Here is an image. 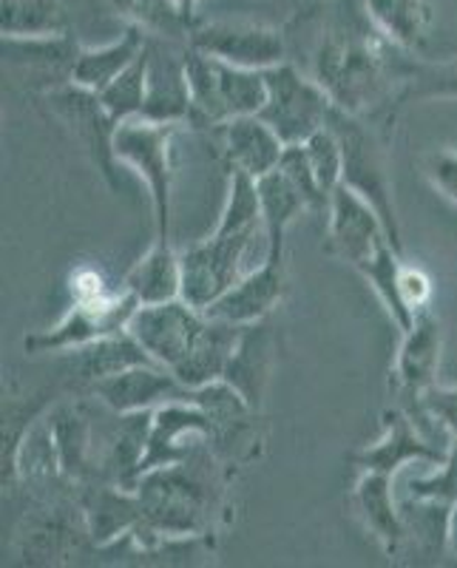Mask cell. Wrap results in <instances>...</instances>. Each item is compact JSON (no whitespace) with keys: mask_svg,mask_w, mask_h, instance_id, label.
Wrapping results in <instances>:
<instances>
[{"mask_svg":"<svg viewBox=\"0 0 457 568\" xmlns=\"http://www.w3.org/2000/svg\"><path fill=\"white\" fill-rule=\"evenodd\" d=\"M353 504L364 529L380 542V549L389 557H398L409 535H406L400 506H395L393 478L378 471H364L353 491Z\"/></svg>","mask_w":457,"mask_h":568,"instance_id":"obj_21","label":"cell"},{"mask_svg":"<svg viewBox=\"0 0 457 568\" xmlns=\"http://www.w3.org/2000/svg\"><path fill=\"white\" fill-rule=\"evenodd\" d=\"M256 236H264V231L216 225L207 240L182 251V298L196 311H207L213 302H220L247 273L245 256Z\"/></svg>","mask_w":457,"mask_h":568,"instance_id":"obj_9","label":"cell"},{"mask_svg":"<svg viewBox=\"0 0 457 568\" xmlns=\"http://www.w3.org/2000/svg\"><path fill=\"white\" fill-rule=\"evenodd\" d=\"M400 296H404L406 307L413 313L429 307L431 298V282L420 267L404 265V273H400Z\"/></svg>","mask_w":457,"mask_h":568,"instance_id":"obj_37","label":"cell"},{"mask_svg":"<svg viewBox=\"0 0 457 568\" xmlns=\"http://www.w3.org/2000/svg\"><path fill=\"white\" fill-rule=\"evenodd\" d=\"M3 38H54L69 34V9L63 0H3Z\"/></svg>","mask_w":457,"mask_h":568,"instance_id":"obj_28","label":"cell"},{"mask_svg":"<svg viewBox=\"0 0 457 568\" xmlns=\"http://www.w3.org/2000/svg\"><path fill=\"white\" fill-rule=\"evenodd\" d=\"M123 291L131 293L140 307L182 298V258L171 240H156L151 245V251L125 273Z\"/></svg>","mask_w":457,"mask_h":568,"instance_id":"obj_24","label":"cell"},{"mask_svg":"<svg viewBox=\"0 0 457 568\" xmlns=\"http://www.w3.org/2000/svg\"><path fill=\"white\" fill-rule=\"evenodd\" d=\"M287 287L284 253H264V262L233 284L231 291L207 307V316L227 324H256L264 322L278 307Z\"/></svg>","mask_w":457,"mask_h":568,"instance_id":"obj_16","label":"cell"},{"mask_svg":"<svg viewBox=\"0 0 457 568\" xmlns=\"http://www.w3.org/2000/svg\"><path fill=\"white\" fill-rule=\"evenodd\" d=\"M140 311L131 293H109L100 298H71V307L54 327L38 329L23 338V349L29 355L43 353H71L85 344H94L105 336L129 329L131 318Z\"/></svg>","mask_w":457,"mask_h":568,"instance_id":"obj_10","label":"cell"},{"mask_svg":"<svg viewBox=\"0 0 457 568\" xmlns=\"http://www.w3.org/2000/svg\"><path fill=\"white\" fill-rule=\"evenodd\" d=\"M52 426L54 444H58L60 466L71 486H83L89 480H98V464H94V438H91L89 415L74 404H60V407L45 413Z\"/></svg>","mask_w":457,"mask_h":568,"instance_id":"obj_23","label":"cell"},{"mask_svg":"<svg viewBox=\"0 0 457 568\" xmlns=\"http://www.w3.org/2000/svg\"><path fill=\"white\" fill-rule=\"evenodd\" d=\"M406 54L373 23L367 29H333L313 54V78L338 111L364 120L393 114L404 85Z\"/></svg>","mask_w":457,"mask_h":568,"instance_id":"obj_1","label":"cell"},{"mask_svg":"<svg viewBox=\"0 0 457 568\" xmlns=\"http://www.w3.org/2000/svg\"><path fill=\"white\" fill-rule=\"evenodd\" d=\"M191 49L220 58L242 69H273L287 63V40L278 29L247 20H196L187 43Z\"/></svg>","mask_w":457,"mask_h":568,"instance_id":"obj_11","label":"cell"},{"mask_svg":"<svg viewBox=\"0 0 457 568\" xmlns=\"http://www.w3.org/2000/svg\"><path fill=\"white\" fill-rule=\"evenodd\" d=\"M435 98L457 100V58L440 63L404 58V85H400L398 105Z\"/></svg>","mask_w":457,"mask_h":568,"instance_id":"obj_31","label":"cell"},{"mask_svg":"<svg viewBox=\"0 0 457 568\" xmlns=\"http://www.w3.org/2000/svg\"><path fill=\"white\" fill-rule=\"evenodd\" d=\"M176 3H180V9H182V14L187 18V23L194 27L196 20H200V18H196V9H200L202 0H176Z\"/></svg>","mask_w":457,"mask_h":568,"instance_id":"obj_39","label":"cell"},{"mask_svg":"<svg viewBox=\"0 0 457 568\" xmlns=\"http://www.w3.org/2000/svg\"><path fill=\"white\" fill-rule=\"evenodd\" d=\"M149 34L142 32L140 27L129 23L125 32L120 34L111 43L98 45V49H85L80 45V54L74 60V69H71V83L80 85L85 91H100L109 83H114L136 58H140L145 49H149Z\"/></svg>","mask_w":457,"mask_h":568,"instance_id":"obj_22","label":"cell"},{"mask_svg":"<svg viewBox=\"0 0 457 568\" xmlns=\"http://www.w3.org/2000/svg\"><path fill=\"white\" fill-rule=\"evenodd\" d=\"M360 12L400 52H418L429 40L435 12L429 0H360Z\"/></svg>","mask_w":457,"mask_h":568,"instance_id":"obj_25","label":"cell"},{"mask_svg":"<svg viewBox=\"0 0 457 568\" xmlns=\"http://www.w3.org/2000/svg\"><path fill=\"white\" fill-rule=\"evenodd\" d=\"M185 71L194 100V125H225L236 116L258 114L267 100L264 71L242 69L185 45Z\"/></svg>","mask_w":457,"mask_h":568,"instance_id":"obj_5","label":"cell"},{"mask_svg":"<svg viewBox=\"0 0 457 568\" xmlns=\"http://www.w3.org/2000/svg\"><path fill=\"white\" fill-rule=\"evenodd\" d=\"M194 458L145 471L136 484L142 520L129 535L136 557H154L167 537H205L216 495Z\"/></svg>","mask_w":457,"mask_h":568,"instance_id":"obj_4","label":"cell"},{"mask_svg":"<svg viewBox=\"0 0 457 568\" xmlns=\"http://www.w3.org/2000/svg\"><path fill=\"white\" fill-rule=\"evenodd\" d=\"M264 80L267 100L258 116L282 136L284 145H302L327 129L335 105L316 78L302 74L293 63H278L264 69Z\"/></svg>","mask_w":457,"mask_h":568,"instance_id":"obj_8","label":"cell"},{"mask_svg":"<svg viewBox=\"0 0 457 568\" xmlns=\"http://www.w3.org/2000/svg\"><path fill=\"white\" fill-rule=\"evenodd\" d=\"M140 120L171 125H194V100L185 71V49L171 52L151 38L149 43V85Z\"/></svg>","mask_w":457,"mask_h":568,"instance_id":"obj_17","label":"cell"},{"mask_svg":"<svg viewBox=\"0 0 457 568\" xmlns=\"http://www.w3.org/2000/svg\"><path fill=\"white\" fill-rule=\"evenodd\" d=\"M302 3H304V9H307V12H316V9H322L327 0H302Z\"/></svg>","mask_w":457,"mask_h":568,"instance_id":"obj_40","label":"cell"},{"mask_svg":"<svg viewBox=\"0 0 457 568\" xmlns=\"http://www.w3.org/2000/svg\"><path fill=\"white\" fill-rule=\"evenodd\" d=\"M258 182V196H262V222H264V242H267V253H284V236L287 227L309 211L304 196L298 194V187L293 185L284 171H271Z\"/></svg>","mask_w":457,"mask_h":568,"instance_id":"obj_27","label":"cell"},{"mask_svg":"<svg viewBox=\"0 0 457 568\" xmlns=\"http://www.w3.org/2000/svg\"><path fill=\"white\" fill-rule=\"evenodd\" d=\"M327 125L335 131V136L342 140L344 185H347L349 191H355L358 196H364V200L380 213V220L387 225L395 247L404 253L400 222L393 196V171H389L387 142H384V136L369 125V120L353 116L347 114V111L338 109H333V116H329Z\"/></svg>","mask_w":457,"mask_h":568,"instance_id":"obj_6","label":"cell"},{"mask_svg":"<svg viewBox=\"0 0 457 568\" xmlns=\"http://www.w3.org/2000/svg\"><path fill=\"white\" fill-rule=\"evenodd\" d=\"M40 103L52 109L60 123L69 125L80 142L89 149L91 160L98 162V171L116 187V156H114V134L116 125L105 114L103 103L94 91H85L74 83H60L45 89L40 94Z\"/></svg>","mask_w":457,"mask_h":568,"instance_id":"obj_12","label":"cell"},{"mask_svg":"<svg viewBox=\"0 0 457 568\" xmlns=\"http://www.w3.org/2000/svg\"><path fill=\"white\" fill-rule=\"evenodd\" d=\"M216 424L207 415L202 404L191 398L167 400L151 415V433L149 446H145V458H142V475L160 466H174L182 460L194 458L196 449L187 446V438H213Z\"/></svg>","mask_w":457,"mask_h":568,"instance_id":"obj_13","label":"cell"},{"mask_svg":"<svg viewBox=\"0 0 457 568\" xmlns=\"http://www.w3.org/2000/svg\"><path fill=\"white\" fill-rule=\"evenodd\" d=\"M420 500H435V504L455 506L457 504V440H451L446 449V458L435 475L409 480V495Z\"/></svg>","mask_w":457,"mask_h":568,"instance_id":"obj_34","label":"cell"},{"mask_svg":"<svg viewBox=\"0 0 457 568\" xmlns=\"http://www.w3.org/2000/svg\"><path fill=\"white\" fill-rule=\"evenodd\" d=\"M273 362H276V338H273L271 327L264 322L245 324L222 382L231 384L247 400V407L258 413L267 384H271Z\"/></svg>","mask_w":457,"mask_h":568,"instance_id":"obj_19","label":"cell"},{"mask_svg":"<svg viewBox=\"0 0 457 568\" xmlns=\"http://www.w3.org/2000/svg\"><path fill=\"white\" fill-rule=\"evenodd\" d=\"M426 180L457 207V151H435L426 156Z\"/></svg>","mask_w":457,"mask_h":568,"instance_id":"obj_36","label":"cell"},{"mask_svg":"<svg viewBox=\"0 0 457 568\" xmlns=\"http://www.w3.org/2000/svg\"><path fill=\"white\" fill-rule=\"evenodd\" d=\"M145 85H149V49H145V52L114 80V83H109L98 94L105 114L111 116V123H114L116 129L123 123H129V120H140L142 105H145Z\"/></svg>","mask_w":457,"mask_h":568,"instance_id":"obj_29","label":"cell"},{"mask_svg":"<svg viewBox=\"0 0 457 568\" xmlns=\"http://www.w3.org/2000/svg\"><path fill=\"white\" fill-rule=\"evenodd\" d=\"M426 413L431 424L444 429L451 440H457V387H440L431 384L424 395H420L415 413Z\"/></svg>","mask_w":457,"mask_h":568,"instance_id":"obj_35","label":"cell"},{"mask_svg":"<svg viewBox=\"0 0 457 568\" xmlns=\"http://www.w3.org/2000/svg\"><path fill=\"white\" fill-rule=\"evenodd\" d=\"M222 129V154H225L231 171H242V174L262 180L264 174L278 169L284 154V140L264 123L258 114L236 116L227 120Z\"/></svg>","mask_w":457,"mask_h":568,"instance_id":"obj_20","label":"cell"},{"mask_svg":"<svg viewBox=\"0 0 457 568\" xmlns=\"http://www.w3.org/2000/svg\"><path fill=\"white\" fill-rule=\"evenodd\" d=\"M69 355L71 364H74V375L78 382H83L85 387H94L103 378H111V375L123 373V369L136 367V364H149L154 362L145 347L131 336L129 329L123 333H114V336H105L94 344H85L80 349H71Z\"/></svg>","mask_w":457,"mask_h":568,"instance_id":"obj_26","label":"cell"},{"mask_svg":"<svg viewBox=\"0 0 457 568\" xmlns=\"http://www.w3.org/2000/svg\"><path fill=\"white\" fill-rule=\"evenodd\" d=\"M327 225V251L367 278L400 333L409 329L415 313L406 307L404 296H400L404 253L395 247L380 213L364 196L342 185L329 200Z\"/></svg>","mask_w":457,"mask_h":568,"instance_id":"obj_3","label":"cell"},{"mask_svg":"<svg viewBox=\"0 0 457 568\" xmlns=\"http://www.w3.org/2000/svg\"><path fill=\"white\" fill-rule=\"evenodd\" d=\"M182 125L129 120L114 134V156L120 165H129L149 185L154 205L156 240H171V200H174V136Z\"/></svg>","mask_w":457,"mask_h":568,"instance_id":"obj_7","label":"cell"},{"mask_svg":"<svg viewBox=\"0 0 457 568\" xmlns=\"http://www.w3.org/2000/svg\"><path fill=\"white\" fill-rule=\"evenodd\" d=\"M278 171H284V176L298 187V194L304 196L309 211L316 213H327L329 211V196L324 194L322 185L316 180V171L309 165L307 160V151H304V142L302 145H287L282 154V162H278Z\"/></svg>","mask_w":457,"mask_h":568,"instance_id":"obj_33","label":"cell"},{"mask_svg":"<svg viewBox=\"0 0 457 568\" xmlns=\"http://www.w3.org/2000/svg\"><path fill=\"white\" fill-rule=\"evenodd\" d=\"M446 449L426 438L424 429L406 409H389L384 413V435L355 453L353 460L355 466H360V471H378L393 478L406 464H444Z\"/></svg>","mask_w":457,"mask_h":568,"instance_id":"obj_14","label":"cell"},{"mask_svg":"<svg viewBox=\"0 0 457 568\" xmlns=\"http://www.w3.org/2000/svg\"><path fill=\"white\" fill-rule=\"evenodd\" d=\"M114 7L129 18V23L140 27L149 38L187 43L191 23L182 14L176 0H114Z\"/></svg>","mask_w":457,"mask_h":568,"instance_id":"obj_30","label":"cell"},{"mask_svg":"<svg viewBox=\"0 0 457 568\" xmlns=\"http://www.w3.org/2000/svg\"><path fill=\"white\" fill-rule=\"evenodd\" d=\"M440 353H444V327H440L438 316L424 307L415 313L409 329H404V342L395 355L393 375L400 398L415 400V407H418L420 395L431 384H438Z\"/></svg>","mask_w":457,"mask_h":568,"instance_id":"obj_18","label":"cell"},{"mask_svg":"<svg viewBox=\"0 0 457 568\" xmlns=\"http://www.w3.org/2000/svg\"><path fill=\"white\" fill-rule=\"evenodd\" d=\"M129 333L176 382L187 389H200L222 382L242 327L211 318L185 298H174L140 307L131 318Z\"/></svg>","mask_w":457,"mask_h":568,"instance_id":"obj_2","label":"cell"},{"mask_svg":"<svg viewBox=\"0 0 457 568\" xmlns=\"http://www.w3.org/2000/svg\"><path fill=\"white\" fill-rule=\"evenodd\" d=\"M89 389L114 415L154 413L156 407H162L167 400L191 398L194 395V389H187L185 384L176 382L174 375L156 362L136 364V367L123 369V373L111 375V378H103V382H98Z\"/></svg>","mask_w":457,"mask_h":568,"instance_id":"obj_15","label":"cell"},{"mask_svg":"<svg viewBox=\"0 0 457 568\" xmlns=\"http://www.w3.org/2000/svg\"><path fill=\"white\" fill-rule=\"evenodd\" d=\"M446 549L457 560V504L449 509V526H446Z\"/></svg>","mask_w":457,"mask_h":568,"instance_id":"obj_38","label":"cell"},{"mask_svg":"<svg viewBox=\"0 0 457 568\" xmlns=\"http://www.w3.org/2000/svg\"><path fill=\"white\" fill-rule=\"evenodd\" d=\"M304 151H307V160L316 171V180L322 185L324 194L333 200V194L338 187L344 185V149H342V140L335 136V131L322 129L318 134L309 136L304 142Z\"/></svg>","mask_w":457,"mask_h":568,"instance_id":"obj_32","label":"cell"}]
</instances>
